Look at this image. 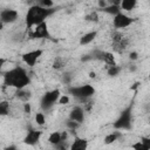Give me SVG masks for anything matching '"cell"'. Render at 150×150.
<instances>
[{"mask_svg": "<svg viewBox=\"0 0 150 150\" xmlns=\"http://www.w3.org/2000/svg\"><path fill=\"white\" fill-rule=\"evenodd\" d=\"M30 83L29 75L22 67H14L4 75V84L14 89H21Z\"/></svg>", "mask_w": 150, "mask_h": 150, "instance_id": "1", "label": "cell"}, {"mask_svg": "<svg viewBox=\"0 0 150 150\" xmlns=\"http://www.w3.org/2000/svg\"><path fill=\"white\" fill-rule=\"evenodd\" d=\"M53 13H55V9L52 8H45L39 5H33L28 8L26 14V25L28 28L32 26H36L41 22H43L48 16H50Z\"/></svg>", "mask_w": 150, "mask_h": 150, "instance_id": "2", "label": "cell"}, {"mask_svg": "<svg viewBox=\"0 0 150 150\" xmlns=\"http://www.w3.org/2000/svg\"><path fill=\"white\" fill-rule=\"evenodd\" d=\"M68 91L74 97H76L81 101H87L88 98H90L95 94V88L91 84H82V86L69 87Z\"/></svg>", "mask_w": 150, "mask_h": 150, "instance_id": "3", "label": "cell"}, {"mask_svg": "<svg viewBox=\"0 0 150 150\" xmlns=\"http://www.w3.org/2000/svg\"><path fill=\"white\" fill-rule=\"evenodd\" d=\"M131 122H132V114H131V107H128L124 109L118 118L114 123V128L118 130H128L131 128Z\"/></svg>", "mask_w": 150, "mask_h": 150, "instance_id": "4", "label": "cell"}, {"mask_svg": "<svg viewBox=\"0 0 150 150\" xmlns=\"http://www.w3.org/2000/svg\"><path fill=\"white\" fill-rule=\"evenodd\" d=\"M60 97V90L59 89H54V90H50V91H47L42 97H41V101H40V105H41V109L47 111L49 110L59 100Z\"/></svg>", "mask_w": 150, "mask_h": 150, "instance_id": "5", "label": "cell"}, {"mask_svg": "<svg viewBox=\"0 0 150 150\" xmlns=\"http://www.w3.org/2000/svg\"><path fill=\"white\" fill-rule=\"evenodd\" d=\"M111 40H112V47H114V50L118 52V53H122L129 45V40L128 38L120 30H115L112 34H111Z\"/></svg>", "mask_w": 150, "mask_h": 150, "instance_id": "6", "label": "cell"}, {"mask_svg": "<svg viewBox=\"0 0 150 150\" xmlns=\"http://www.w3.org/2000/svg\"><path fill=\"white\" fill-rule=\"evenodd\" d=\"M132 22H134V19L130 18L129 15L122 13V12L117 13L116 15H114V19H112V26H114L116 29L127 28V27H129Z\"/></svg>", "mask_w": 150, "mask_h": 150, "instance_id": "7", "label": "cell"}, {"mask_svg": "<svg viewBox=\"0 0 150 150\" xmlns=\"http://www.w3.org/2000/svg\"><path fill=\"white\" fill-rule=\"evenodd\" d=\"M43 50L42 49H34L30 52H27L22 55V61L28 66V67H33L35 66L36 61L40 59V56L42 55Z\"/></svg>", "mask_w": 150, "mask_h": 150, "instance_id": "8", "label": "cell"}, {"mask_svg": "<svg viewBox=\"0 0 150 150\" xmlns=\"http://www.w3.org/2000/svg\"><path fill=\"white\" fill-rule=\"evenodd\" d=\"M19 13L15 9L6 8L0 12V22L1 23H13L18 20Z\"/></svg>", "mask_w": 150, "mask_h": 150, "instance_id": "9", "label": "cell"}, {"mask_svg": "<svg viewBox=\"0 0 150 150\" xmlns=\"http://www.w3.org/2000/svg\"><path fill=\"white\" fill-rule=\"evenodd\" d=\"M30 36L33 39H46V38H49V32H48L47 23L43 21V22L36 25L34 30L30 33Z\"/></svg>", "mask_w": 150, "mask_h": 150, "instance_id": "10", "label": "cell"}, {"mask_svg": "<svg viewBox=\"0 0 150 150\" xmlns=\"http://www.w3.org/2000/svg\"><path fill=\"white\" fill-rule=\"evenodd\" d=\"M69 118L81 124L84 121V109L80 105L74 107L69 112Z\"/></svg>", "mask_w": 150, "mask_h": 150, "instance_id": "11", "label": "cell"}, {"mask_svg": "<svg viewBox=\"0 0 150 150\" xmlns=\"http://www.w3.org/2000/svg\"><path fill=\"white\" fill-rule=\"evenodd\" d=\"M40 136H41V131H39V130H30V131H28V134L26 135L23 141L28 145H34L40 139Z\"/></svg>", "mask_w": 150, "mask_h": 150, "instance_id": "12", "label": "cell"}, {"mask_svg": "<svg viewBox=\"0 0 150 150\" xmlns=\"http://www.w3.org/2000/svg\"><path fill=\"white\" fill-rule=\"evenodd\" d=\"M88 146V141L86 138H80V137H76L73 143L70 144V149L71 150H86Z\"/></svg>", "mask_w": 150, "mask_h": 150, "instance_id": "13", "label": "cell"}, {"mask_svg": "<svg viewBox=\"0 0 150 150\" xmlns=\"http://www.w3.org/2000/svg\"><path fill=\"white\" fill-rule=\"evenodd\" d=\"M32 94L29 90L25 88H21V89H15V97L19 100V101H22V102H28V100L30 98Z\"/></svg>", "mask_w": 150, "mask_h": 150, "instance_id": "14", "label": "cell"}, {"mask_svg": "<svg viewBox=\"0 0 150 150\" xmlns=\"http://www.w3.org/2000/svg\"><path fill=\"white\" fill-rule=\"evenodd\" d=\"M96 35H97V32L96 30H91V32H88V33L83 34L80 38V45L81 46H86V45L90 43L91 41H94V39L96 38Z\"/></svg>", "mask_w": 150, "mask_h": 150, "instance_id": "15", "label": "cell"}, {"mask_svg": "<svg viewBox=\"0 0 150 150\" xmlns=\"http://www.w3.org/2000/svg\"><path fill=\"white\" fill-rule=\"evenodd\" d=\"M101 61H103L107 66H114V64H116L115 63V56H114V54L110 53V52H105V50H102Z\"/></svg>", "mask_w": 150, "mask_h": 150, "instance_id": "16", "label": "cell"}, {"mask_svg": "<svg viewBox=\"0 0 150 150\" xmlns=\"http://www.w3.org/2000/svg\"><path fill=\"white\" fill-rule=\"evenodd\" d=\"M137 5V0H121L120 7L125 12H131Z\"/></svg>", "mask_w": 150, "mask_h": 150, "instance_id": "17", "label": "cell"}, {"mask_svg": "<svg viewBox=\"0 0 150 150\" xmlns=\"http://www.w3.org/2000/svg\"><path fill=\"white\" fill-rule=\"evenodd\" d=\"M62 141H63V138H62V134L59 132V131H54V132H52V134L49 135V137H48V142H49L50 144H53V145H56V144H59V143L62 142Z\"/></svg>", "mask_w": 150, "mask_h": 150, "instance_id": "18", "label": "cell"}, {"mask_svg": "<svg viewBox=\"0 0 150 150\" xmlns=\"http://www.w3.org/2000/svg\"><path fill=\"white\" fill-rule=\"evenodd\" d=\"M101 11L107 13V14H110V15H116L117 13L121 12V7L117 6V5H108L103 8H101Z\"/></svg>", "mask_w": 150, "mask_h": 150, "instance_id": "19", "label": "cell"}, {"mask_svg": "<svg viewBox=\"0 0 150 150\" xmlns=\"http://www.w3.org/2000/svg\"><path fill=\"white\" fill-rule=\"evenodd\" d=\"M120 137H122V134L120 131H112V132H110L109 135H107L104 137V143L105 144H111L115 141H117Z\"/></svg>", "mask_w": 150, "mask_h": 150, "instance_id": "20", "label": "cell"}, {"mask_svg": "<svg viewBox=\"0 0 150 150\" xmlns=\"http://www.w3.org/2000/svg\"><path fill=\"white\" fill-rule=\"evenodd\" d=\"M11 112V103L8 101H0V116H7Z\"/></svg>", "mask_w": 150, "mask_h": 150, "instance_id": "21", "label": "cell"}, {"mask_svg": "<svg viewBox=\"0 0 150 150\" xmlns=\"http://www.w3.org/2000/svg\"><path fill=\"white\" fill-rule=\"evenodd\" d=\"M66 63H67V61H66L64 57H62V56H56V57L54 59V61H53V68L56 69V70L62 69V68L66 66Z\"/></svg>", "mask_w": 150, "mask_h": 150, "instance_id": "22", "label": "cell"}, {"mask_svg": "<svg viewBox=\"0 0 150 150\" xmlns=\"http://www.w3.org/2000/svg\"><path fill=\"white\" fill-rule=\"evenodd\" d=\"M108 75L109 76H116L118 75V73L121 71V67L117 66V64H114V66H108Z\"/></svg>", "mask_w": 150, "mask_h": 150, "instance_id": "23", "label": "cell"}, {"mask_svg": "<svg viewBox=\"0 0 150 150\" xmlns=\"http://www.w3.org/2000/svg\"><path fill=\"white\" fill-rule=\"evenodd\" d=\"M84 20L91 21V22H97L98 21V15H97L96 12H91V13H89V14H87L84 16Z\"/></svg>", "mask_w": 150, "mask_h": 150, "instance_id": "24", "label": "cell"}, {"mask_svg": "<svg viewBox=\"0 0 150 150\" xmlns=\"http://www.w3.org/2000/svg\"><path fill=\"white\" fill-rule=\"evenodd\" d=\"M38 5L41 7H45V8H52L54 6V2H53V0H39Z\"/></svg>", "mask_w": 150, "mask_h": 150, "instance_id": "25", "label": "cell"}, {"mask_svg": "<svg viewBox=\"0 0 150 150\" xmlns=\"http://www.w3.org/2000/svg\"><path fill=\"white\" fill-rule=\"evenodd\" d=\"M35 121H36V123H38L39 125H43L45 122H46L45 115H43L42 112H38V114L35 115Z\"/></svg>", "mask_w": 150, "mask_h": 150, "instance_id": "26", "label": "cell"}, {"mask_svg": "<svg viewBox=\"0 0 150 150\" xmlns=\"http://www.w3.org/2000/svg\"><path fill=\"white\" fill-rule=\"evenodd\" d=\"M131 148H132V149H135V150H149V148H148L145 144H143L141 141H138L137 143L132 144V145H131Z\"/></svg>", "mask_w": 150, "mask_h": 150, "instance_id": "27", "label": "cell"}, {"mask_svg": "<svg viewBox=\"0 0 150 150\" xmlns=\"http://www.w3.org/2000/svg\"><path fill=\"white\" fill-rule=\"evenodd\" d=\"M79 125H80V123H77V122H75V121H73V120H70V118L67 121V127H68L71 131H74L75 129H77Z\"/></svg>", "mask_w": 150, "mask_h": 150, "instance_id": "28", "label": "cell"}, {"mask_svg": "<svg viewBox=\"0 0 150 150\" xmlns=\"http://www.w3.org/2000/svg\"><path fill=\"white\" fill-rule=\"evenodd\" d=\"M57 102L60 103V104H67L68 102H69V97L67 96V95H60V97H59V100H57Z\"/></svg>", "mask_w": 150, "mask_h": 150, "instance_id": "29", "label": "cell"}, {"mask_svg": "<svg viewBox=\"0 0 150 150\" xmlns=\"http://www.w3.org/2000/svg\"><path fill=\"white\" fill-rule=\"evenodd\" d=\"M141 142H142L143 144H145V145L150 149V138H149V137H144V136H142V137H141Z\"/></svg>", "mask_w": 150, "mask_h": 150, "instance_id": "30", "label": "cell"}, {"mask_svg": "<svg viewBox=\"0 0 150 150\" xmlns=\"http://www.w3.org/2000/svg\"><path fill=\"white\" fill-rule=\"evenodd\" d=\"M70 80H71V75H70L69 73H67V74H63V82H66V83H69V82H70Z\"/></svg>", "mask_w": 150, "mask_h": 150, "instance_id": "31", "label": "cell"}, {"mask_svg": "<svg viewBox=\"0 0 150 150\" xmlns=\"http://www.w3.org/2000/svg\"><path fill=\"white\" fill-rule=\"evenodd\" d=\"M23 110H25V112H27V114L30 112V104H29L28 102H25V103H23Z\"/></svg>", "mask_w": 150, "mask_h": 150, "instance_id": "32", "label": "cell"}, {"mask_svg": "<svg viewBox=\"0 0 150 150\" xmlns=\"http://www.w3.org/2000/svg\"><path fill=\"white\" fill-rule=\"evenodd\" d=\"M137 56H138V54H137L136 52H131V53H130V59H131V60H136Z\"/></svg>", "mask_w": 150, "mask_h": 150, "instance_id": "33", "label": "cell"}, {"mask_svg": "<svg viewBox=\"0 0 150 150\" xmlns=\"http://www.w3.org/2000/svg\"><path fill=\"white\" fill-rule=\"evenodd\" d=\"M5 61H6V60L0 56V73H1V69H2V67H4V64H5Z\"/></svg>", "mask_w": 150, "mask_h": 150, "instance_id": "34", "label": "cell"}]
</instances>
